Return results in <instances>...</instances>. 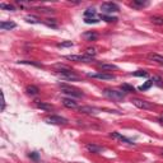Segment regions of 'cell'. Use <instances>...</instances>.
<instances>
[{"label":"cell","mask_w":163,"mask_h":163,"mask_svg":"<svg viewBox=\"0 0 163 163\" xmlns=\"http://www.w3.org/2000/svg\"><path fill=\"white\" fill-rule=\"evenodd\" d=\"M15 27H17V24H15L14 22H2V23H0V28L4 29V31H7V29H13V28H15Z\"/></svg>","instance_id":"16"},{"label":"cell","mask_w":163,"mask_h":163,"mask_svg":"<svg viewBox=\"0 0 163 163\" xmlns=\"http://www.w3.org/2000/svg\"><path fill=\"white\" fill-rule=\"evenodd\" d=\"M84 22L87 23V24H91V23H98V19L96 18V19H91V18H84Z\"/></svg>","instance_id":"33"},{"label":"cell","mask_w":163,"mask_h":163,"mask_svg":"<svg viewBox=\"0 0 163 163\" xmlns=\"http://www.w3.org/2000/svg\"><path fill=\"white\" fill-rule=\"evenodd\" d=\"M103 96L112 99V101H122L125 98V92H121V91H116V89H105L103 91Z\"/></svg>","instance_id":"1"},{"label":"cell","mask_w":163,"mask_h":163,"mask_svg":"<svg viewBox=\"0 0 163 163\" xmlns=\"http://www.w3.org/2000/svg\"><path fill=\"white\" fill-rule=\"evenodd\" d=\"M59 46H60V47H71V46H73V42H71V41H66V42L59 44Z\"/></svg>","instance_id":"32"},{"label":"cell","mask_w":163,"mask_h":163,"mask_svg":"<svg viewBox=\"0 0 163 163\" xmlns=\"http://www.w3.org/2000/svg\"><path fill=\"white\" fill-rule=\"evenodd\" d=\"M36 107L39 108V110H44V111H52L54 110L52 105H49V103H46V102H41V101L36 102Z\"/></svg>","instance_id":"10"},{"label":"cell","mask_w":163,"mask_h":163,"mask_svg":"<svg viewBox=\"0 0 163 163\" xmlns=\"http://www.w3.org/2000/svg\"><path fill=\"white\" fill-rule=\"evenodd\" d=\"M98 66L102 70H117L118 69L117 65H115V64H107V63H99Z\"/></svg>","instance_id":"13"},{"label":"cell","mask_w":163,"mask_h":163,"mask_svg":"<svg viewBox=\"0 0 163 163\" xmlns=\"http://www.w3.org/2000/svg\"><path fill=\"white\" fill-rule=\"evenodd\" d=\"M101 10H102V13H105V15H106V14H112L115 12H118L120 8H118V5L116 3L107 2V3H102L101 4Z\"/></svg>","instance_id":"2"},{"label":"cell","mask_w":163,"mask_h":163,"mask_svg":"<svg viewBox=\"0 0 163 163\" xmlns=\"http://www.w3.org/2000/svg\"><path fill=\"white\" fill-rule=\"evenodd\" d=\"M26 91H27V93L29 94V96H36V94H38V88L37 87H34V86H28L27 88H26Z\"/></svg>","instance_id":"21"},{"label":"cell","mask_w":163,"mask_h":163,"mask_svg":"<svg viewBox=\"0 0 163 163\" xmlns=\"http://www.w3.org/2000/svg\"><path fill=\"white\" fill-rule=\"evenodd\" d=\"M79 112H83V113H88V115H96L97 110L89 107V106H83V107H79Z\"/></svg>","instance_id":"15"},{"label":"cell","mask_w":163,"mask_h":163,"mask_svg":"<svg viewBox=\"0 0 163 163\" xmlns=\"http://www.w3.org/2000/svg\"><path fill=\"white\" fill-rule=\"evenodd\" d=\"M121 89H122V92H125V93H133V92H135V88L133 86H129V84H122Z\"/></svg>","instance_id":"22"},{"label":"cell","mask_w":163,"mask_h":163,"mask_svg":"<svg viewBox=\"0 0 163 163\" xmlns=\"http://www.w3.org/2000/svg\"><path fill=\"white\" fill-rule=\"evenodd\" d=\"M0 8H2V9H8V10H10V12H14V10H15V8H14L13 5L5 4V3H2V4H0Z\"/></svg>","instance_id":"30"},{"label":"cell","mask_w":163,"mask_h":163,"mask_svg":"<svg viewBox=\"0 0 163 163\" xmlns=\"http://www.w3.org/2000/svg\"><path fill=\"white\" fill-rule=\"evenodd\" d=\"M152 80H153V84H157V86H159V87L163 86V79L159 78V76H153Z\"/></svg>","instance_id":"27"},{"label":"cell","mask_w":163,"mask_h":163,"mask_svg":"<svg viewBox=\"0 0 163 163\" xmlns=\"http://www.w3.org/2000/svg\"><path fill=\"white\" fill-rule=\"evenodd\" d=\"M60 88H61V91H63V93H66L71 97H83V93L74 87H70V86H66V84H60Z\"/></svg>","instance_id":"3"},{"label":"cell","mask_w":163,"mask_h":163,"mask_svg":"<svg viewBox=\"0 0 163 163\" xmlns=\"http://www.w3.org/2000/svg\"><path fill=\"white\" fill-rule=\"evenodd\" d=\"M87 149L92 153H102L105 150V148H102V147H98L96 144H87Z\"/></svg>","instance_id":"14"},{"label":"cell","mask_w":163,"mask_h":163,"mask_svg":"<svg viewBox=\"0 0 163 163\" xmlns=\"http://www.w3.org/2000/svg\"><path fill=\"white\" fill-rule=\"evenodd\" d=\"M2 97H3V101H2V111L5 110V98H4V93H2Z\"/></svg>","instance_id":"34"},{"label":"cell","mask_w":163,"mask_h":163,"mask_svg":"<svg viewBox=\"0 0 163 163\" xmlns=\"http://www.w3.org/2000/svg\"><path fill=\"white\" fill-rule=\"evenodd\" d=\"M101 19L102 20H106V22H108V23H111V22H116L117 20V18L116 17H110V15H101Z\"/></svg>","instance_id":"25"},{"label":"cell","mask_w":163,"mask_h":163,"mask_svg":"<svg viewBox=\"0 0 163 163\" xmlns=\"http://www.w3.org/2000/svg\"><path fill=\"white\" fill-rule=\"evenodd\" d=\"M96 15H97V12L93 9V8H89L84 12V17L86 18H91V19H96Z\"/></svg>","instance_id":"19"},{"label":"cell","mask_w":163,"mask_h":163,"mask_svg":"<svg viewBox=\"0 0 163 163\" xmlns=\"http://www.w3.org/2000/svg\"><path fill=\"white\" fill-rule=\"evenodd\" d=\"M133 75L134 76H144L145 78V76H148V73L145 70H138V71H134Z\"/></svg>","instance_id":"28"},{"label":"cell","mask_w":163,"mask_h":163,"mask_svg":"<svg viewBox=\"0 0 163 163\" xmlns=\"http://www.w3.org/2000/svg\"><path fill=\"white\" fill-rule=\"evenodd\" d=\"M29 157H31L32 159H34V160H37V159H38V154H37L36 152H33V153H31V154H29Z\"/></svg>","instance_id":"35"},{"label":"cell","mask_w":163,"mask_h":163,"mask_svg":"<svg viewBox=\"0 0 163 163\" xmlns=\"http://www.w3.org/2000/svg\"><path fill=\"white\" fill-rule=\"evenodd\" d=\"M45 23L49 26V27H52V28H56L57 27V23H56V19H46Z\"/></svg>","instance_id":"26"},{"label":"cell","mask_w":163,"mask_h":163,"mask_svg":"<svg viewBox=\"0 0 163 163\" xmlns=\"http://www.w3.org/2000/svg\"><path fill=\"white\" fill-rule=\"evenodd\" d=\"M162 154H163V150H162Z\"/></svg>","instance_id":"37"},{"label":"cell","mask_w":163,"mask_h":163,"mask_svg":"<svg viewBox=\"0 0 163 163\" xmlns=\"http://www.w3.org/2000/svg\"><path fill=\"white\" fill-rule=\"evenodd\" d=\"M152 86H153V80H147L145 83L143 84V86H140L138 89H139V91H147V89H149Z\"/></svg>","instance_id":"23"},{"label":"cell","mask_w":163,"mask_h":163,"mask_svg":"<svg viewBox=\"0 0 163 163\" xmlns=\"http://www.w3.org/2000/svg\"><path fill=\"white\" fill-rule=\"evenodd\" d=\"M83 37H84L87 41H94L98 36H97V33H96V32H86V33L83 34Z\"/></svg>","instance_id":"20"},{"label":"cell","mask_w":163,"mask_h":163,"mask_svg":"<svg viewBox=\"0 0 163 163\" xmlns=\"http://www.w3.org/2000/svg\"><path fill=\"white\" fill-rule=\"evenodd\" d=\"M96 49H87L86 50V56H88V57H93V56H96Z\"/></svg>","instance_id":"29"},{"label":"cell","mask_w":163,"mask_h":163,"mask_svg":"<svg viewBox=\"0 0 163 163\" xmlns=\"http://www.w3.org/2000/svg\"><path fill=\"white\" fill-rule=\"evenodd\" d=\"M24 19L27 20L28 23H32V24H38V23H41V20L37 18V17H34V15H26L24 17Z\"/></svg>","instance_id":"18"},{"label":"cell","mask_w":163,"mask_h":163,"mask_svg":"<svg viewBox=\"0 0 163 163\" xmlns=\"http://www.w3.org/2000/svg\"><path fill=\"white\" fill-rule=\"evenodd\" d=\"M159 122L163 125V113H162V115H160V117H159Z\"/></svg>","instance_id":"36"},{"label":"cell","mask_w":163,"mask_h":163,"mask_svg":"<svg viewBox=\"0 0 163 163\" xmlns=\"http://www.w3.org/2000/svg\"><path fill=\"white\" fill-rule=\"evenodd\" d=\"M148 59L153 63H157L159 65H163V56L159 55V54H149L148 55Z\"/></svg>","instance_id":"11"},{"label":"cell","mask_w":163,"mask_h":163,"mask_svg":"<svg viewBox=\"0 0 163 163\" xmlns=\"http://www.w3.org/2000/svg\"><path fill=\"white\" fill-rule=\"evenodd\" d=\"M65 59L70 61H76V63H91L92 61V57H88L86 55H68L65 56Z\"/></svg>","instance_id":"5"},{"label":"cell","mask_w":163,"mask_h":163,"mask_svg":"<svg viewBox=\"0 0 163 163\" xmlns=\"http://www.w3.org/2000/svg\"><path fill=\"white\" fill-rule=\"evenodd\" d=\"M88 76H91V78H96V79H103V80H112V79L116 78L115 75L108 74V73H89Z\"/></svg>","instance_id":"8"},{"label":"cell","mask_w":163,"mask_h":163,"mask_svg":"<svg viewBox=\"0 0 163 163\" xmlns=\"http://www.w3.org/2000/svg\"><path fill=\"white\" fill-rule=\"evenodd\" d=\"M152 22L154 24H163V18H160V17H152Z\"/></svg>","instance_id":"31"},{"label":"cell","mask_w":163,"mask_h":163,"mask_svg":"<svg viewBox=\"0 0 163 163\" xmlns=\"http://www.w3.org/2000/svg\"><path fill=\"white\" fill-rule=\"evenodd\" d=\"M148 5H149V2H141V0H134L131 3V7H135V8H144Z\"/></svg>","instance_id":"17"},{"label":"cell","mask_w":163,"mask_h":163,"mask_svg":"<svg viewBox=\"0 0 163 163\" xmlns=\"http://www.w3.org/2000/svg\"><path fill=\"white\" fill-rule=\"evenodd\" d=\"M61 102H63V105H64L66 108H78L76 102H74L71 98H64Z\"/></svg>","instance_id":"12"},{"label":"cell","mask_w":163,"mask_h":163,"mask_svg":"<svg viewBox=\"0 0 163 163\" xmlns=\"http://www.w3.org/2000/svg\"><path fill=\"white\" fill-rule=\"evenodd\" d=\"M19 64H27V65H33V66H37V68H42L39 63H36V61H29V60H22L19 61Z\"/></svg>","instance_id":"24"},{"label":"cell","mask_w":163,"mask_h":163,"mask_svg":"<svg viewBox=\"0 0 163 163\" xmlns=\"http://www.w3.org/2000/svg\"><path fill=\"white\" fill-rule=\"evenodd\" d=\"M45 121L47 124H52V125H61V124H66L68 120L65 117H61V116H49L45 118Z\"/></svg>","instance_id":"6"},{"label":"cell","mask_w":163,"mask_h":163,"mask_svg":"<svg viewBox=\"0 0 163 163\" xmlns=\"http://www.w3.org/2000/svg\"><path fill=\"white\" fill-rule=\"evenodd\" d=\"M111 138H113V139H117V140H120V141H122V143H126V144H134V143L130 140V139H128V138H125L124 135H121V134H118V133H116V131H113V133H111Z\"/></svg>","instance_id":"9"},{"label":"cell","mask_w":163,"mask_h":163,"mask_svg":"<svg viewBox=\"0 0 163 163\" xmlns=\"http://www.w3.org/2000/svg\"><path fill=\"white\" fill-rule=\"evenodd\" d=\"M60 79H65V80H79V76L75 75L71 70H64V71H59L57 73Z\"/></svg>","instance_id":"7"},{"label":"cell","mask_w":163,"mask_h":163,"mask_svg":"<svg viewBox=\"0 0 163 163\" xmlns=\"http://www.w3.org/2000/svg\"><path fill=\"white\" fill-rule=\"evenodd\" d=\"M133 105L136 106L138 108H141V110H153L154 108V105H152L150 102H147V101H143V99H133Z\"/></svg>","instance_id":"4"}]
</instances>
